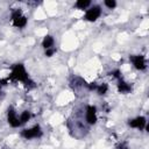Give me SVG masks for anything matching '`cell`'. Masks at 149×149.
<instances>
[{
  "label": "cell",
  "mask_w": 149,
  "mask_h": 149,
  "mask_svg": "<svg viewBox=\"0 0 149 149\" xmlns=\"http://www.w3.org/2000/svg\"><path fill=\"white\" fill-rule=\"evenodd\" d=\"M107 90H108V86L106 84H101L100 86L97 87V91H98L99 94H105L107 92Z\"/></svg>",
  "instance_id": "obj_13"
},
{
  "label": "cell",
  "mask_w": 149,
  "mask_h": 149,
  "mask_svg": "<svg viewBox=\"0 0 149 149\" xmlns=\"http://www.w3.org/2000/svg\"><path fill=\"white\" fill-rule=\"evenodd\" d=\"M52 45H54V38H52V36H45L44 38H43V41H42V47L47 50V49H49V48H52Z\"/></svg>",
  "instance_id": "obj_8"
},
{
  "label": "cell",
  "mask_w": 149,
  "mask_h": 149,
  "mask_svg": "<svg viewBox=\"0 0 149 149\" xmlns=\"http://www.w3.org/2000/svg\"><path fill=\"white\" fill-rule=\"evenodd\" d=\"M105 5H106V7L112 9V8H114L116 6V2H115V0H105Z\"/></svg>",
  "instance_id": "obj_14"
},
{
  "label": "cell",
  "mask_w": 149,
  "mask_h": 149,
  "mask_svg": "<svg viewBox=\"0 0 149 149\" xmlns=\"http://www.w3.org/2000/svg\"><path fill=\"white\" fill-rule=\"evenodd\" d=\"M41 134H42V132H41V127H40L38 125L34 126L33 128L24 129V130L22 132V136H23L24 139H27V140L33 139V137H37V136H40Z\"/></svg>",
  "instance_id": "obj_2"
},
{
  "label": "cell",
  "mask_w": 149,
  "mask_h": 149,
  "mask_svg": "<svg viewBox=\"0 0 149 149\" xmlns=\"http://www.w3.org/2000/svg\"><path fill=\"white\" fill-rule=\"evenodd\" d=\"M7 118H8V123H9L12 127H19V126L21 125L20 119L16 116V114H15V112H14L13 109H9V111H8Z\"/></svg>",
  "instance_id": "obj_6"
},
{
  "label": "cell",
  "mask_w": 149,
  "mask_h": 149,
  "mask_svg": "<svg viewBox=\"0 0 149 149\" xmlns=\"http://www.w3.org/2000/svg\"><path fill=\"white\" fill-rule=\"evenodd\" d=\"M132 61H133V64L135 65L136 69H139V70L146 69V59L143 56H141V55L134 56V57H132Z\"/></svg>",
  "instance_id": "obj_7"
},
{
  "label": "cell",
  "mask_w": 149,
  "mask_h": 149,
  "mask_svg": "<svg viewBox=\"0 0 149 149\" xmlns=\"http://www.w3.org/2000/svg\"><path fill=\"white\" fill-rule=\"evenodd\" d=\"M118 90H119V92H121V93H127V92L130 91V86H129L126 81L120 80L119 84H118Z\"/></svg>",
  "instance_id": "obj_10"
},
{
  "label": "cell",
  "mask_w": 149,
  "mask_h": 149,
  "mask_svg": "<svg viewBox=\"0 0 149 149\" xmlns=\"http://www.w3.org/2000/svg\"><path fill=\"white\" fill-rule=\"evenodd\" d=\"M100 14H101L100 7L99 6H93L90 9H87V12L85 14V19L87 21H95L100 16Z\"/></svg>",
  "instance_id": "obj_3"
},
{
  "label": "cell",
  "mask_w": 149,
  "mask_h": 149,
  "mask_svg": "<svg viewBox=\"0 0 149 149\" xmlns=\"http://www.w3.org/2000/svg\"><path fill=\"white\" fill-rule=\"evenodd\" d=\"M112 73H113V76H114V77L120 78V71H119V70H115V71H113Z\"/></svg>",
  "instance_id": "obj_17"
},
{
  "label": "cell",
  "mask_w": 149,
  "mask_h": 149,
  "mask_svg": "<svg viewBox=\"0 0 149 149\" xmlns=\"http://www.w3.org/2000/svg\"><path fill=\"white\" fill-rule=\"evenodd\" d=\"M95 112H97V108L94 106H87V108H86V121L91 125L97 122Z\"/></svg>",
  "instance_id": "obj_4"
},
{
  "label": "cell",
  "mask_w": 149,
  "mask_h": 149,
  "mask_svg": "<svg viewBox=\"0 0 149 149\" xmlns=\"http://www.w3.org/2000/svg\"><path fill=\"white\" fill-rule=\"evenodd\" d=\"M13 24H14L15 27H17V28H23V27L27 24V19L21 15L20 17H17L16 20L13 21Z\"/></svg>",
  "instance_id": "obj_9"
},
{
  "label": "cell",
  "mask_w": 149,
  "mask_h": 149,
  "mask_svg": "<svg viewBox=\"0 0 149 149\" xmlns=\"http://www.w3.org/2000/svg\"><path fill=\"white\" fill-rule=\"evenodd\" d=\"M10 79H15V80H20V81H27L28 80V74L26 72V69L22 64H16L13 68V71L9 76Z\"/></svg>",
  "instance_id": "obj_1"
},
{
  "label": "cell",
  "mask_w": 149,
  "mask_h": 149,
  "mask_svg": "<svg viewBox=\"0 0 149 149\" xmlns=\"http://www.w3.org/2000/svg\"><path fill=\"white\" fill-rule=\"evenodd\" d=\"M0 90H1V83H0Z\"/></svg>",
  "instance_id": "obj_19"
},
{
  "label": "cell",
  "mask_w": 149,
  "mask_h": 149,
  "mask_svg": "<svg viewBox=\"0 0 149 149\" xmlns=\"http://www.w3.org/2000/svg\"><path fill=\"white\" fill-rule=\"evenodd\" d=\"M88 87H90L91 90H97V87H98V86L95 85V83H91V84L88 85Z\"/></svg>",
  "instance_id": "obj_18"
},
{
  "label": "cell",
  "mask_w": 149,
  "mask_h": 149,
  "mask_svg": "<svg viewBox=\"0 0 149 149\" xmlns=\"http://www.w3.org/2000/svg\"><path fill=\"white\" fill-rule=\"evenodd\" d=\"M90 3H91L90 0H78L76 2V7L79 9H85L87 6H90Z\"/></svg>",
  "instance_id": "obj_11"
},
{
  "label": "cell",
  "mask_w": 149,
  "mask_h": 149,
  "mask_svg": "<svg viewBox=\"0 0 149 149\" xmlns=\"http://www.w3.org/2000/svg\"><path fill=\"white\" fill-rule=\"evenodd\" d=\"M20 16H21V12H20L19 9H16V10H14L13 14H12V20L14 21V20H16V19L20 17Z\"/></svg>",
  "instance_id": "obj_15"
},
{
  "label": "cell",
  "mask_w": 149,
  "mask_h": 149,
  "mask_svg": "<svg viewBox=\"0 0 149 149\" xmlns=\"http://www.w3.org/2000/svg\"><path fill=\"white\" fill-rule=\"evenodd\" d=\"M55 52H56V49H55V48H49V49L45 50V56L50 57V56H52Z\"/></svg>",
  "instance_id": "obj_16"
},
{
  "label": "cell",
  "mask_w": 149,
  "mask_h": 149,
  "mask_svg": "<svg viewBox=\"0 0 149 149\" xmlns=\"http://www.w3.org/2000/svg\"><path fill=\"white\" fill-rule=\"evenodd\" d=\"M146 123H147V121H146V119H144L143 116H139V118H136V119L129 121V126H130V127H133V128H139V129H143V128L146 127Z\"/></svg>",
  "instance_id": "obj_5"
},
{
  "label": "cell",
  "mask_w": 149,
  "mask_h": 149,
  "mask_svg": "<svg viewBox=\"0 0 149 149\" xmlns=\"http://www.w3.org/2000/svg\"><path fill=\"white\" fill-rule=\"evenodd\" d=\"M29 119H30V113H29L28 111L22 112V114L20 115V122H21V123H26Z\"/></svg>",
  "instance_id": "obj_12"
}]
</instances>
